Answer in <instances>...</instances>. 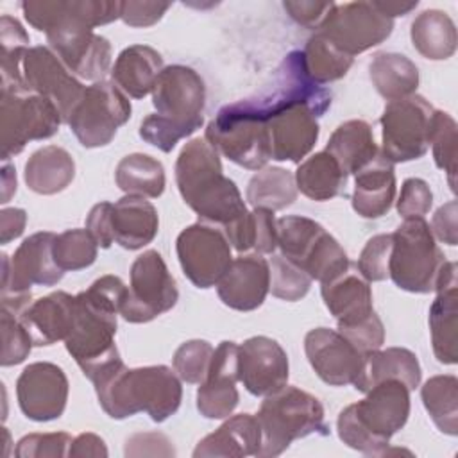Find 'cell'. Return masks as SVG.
Segmentation results:
<instances>
[{
    "label": "cell",
    "mask_w": 458,
    "mask_h": 458,
    "mask_svg": "<svg viewBox=\"0 0 458 458\" xmlns=\"http://www.w3.org/2000/svg\"><path fill=\"white\" fill-rule=\"evenodd\" d=\"M20 7L25 20L47 34L48 47L75 77L102 81L111 68V43L93 29L118 20L122 2L27 0Z\"/></svg>",
    "instance_id": "cell-1"
},
{
    "label": "cell",
    "mask_w": 458,
    "mask_h": 458,
    "mask_svg": "<svg viewBox=\"0 0 458 458\" xmlns=\"http://www.w3.org/2000/svg\"><path fill=\"white\" fill-rule=\"evenodd\" d=\"M127 292L118 276L107 274L75 295V320L64 347L88 379L120 358L114 344L116 315L122 311Z\"/></svg>",
    "instance_id": "cell-2"
},
{
    "label": "cell",
    "mask_w": 458,
    "mask_h": 458,
    "mask_svg": "<svg viewBox=\"0 0 458 458\" xmlns=\"http://www.w3.org/2000/svg\"><path fill=\"white\" fill-rule=\"evenodd\" d=\"M91 383L102 410L118 420L145 411L154 422H163L182 401L181 377L166 365L127 369L120 361Z\"/></svg>",
    "instance_id": "cell-3"
},
{
    "label": "cell",
    "mask_w": 458,
    "mask_h": 458,
    "mask_svg": "<svg viewBox=\"0 0 458 458\" xmlns=\"http://www.w3.org/2000/svg\"><path fill=\"white\" fill-rule=\"evenodd\" d=\"M175 184L200 220L227 227L247 213L233 179L224 175L220 154L206 138L190 140L175 161Z\"/></svg>",
    "instance_id": "cell-4"
},
{
    "label": "cell",
    "mask_w": 458,
    "mask_h": 458,
    "mask_svg": "<svg viewBox=\"0 0 458 458\" xmlns=\"http://www.w3.org/2000/svg\"><path fill=\"white\" fill-rule=\"evenodd\" d=\"M365 394V399L340 411L336 431L351 449L383 456L388 453L390 438L410 417V388L397 379H385Z\"/></svg>",
    "instance_id": "cell-5"
},
{
    "label": "cell",
    "mask_w": 458,
    "mask_h": 458,
    "mask_svg": "<svg viewBox=\"0 0 458 458\" xmlns=\"http://www.w3.org/2000/svg\"><path fill=\"white\" fill-rule=\"evenodd\" d=\"M256 417L261 428L259 458L279 456L297 438L329 435L320 401L306 390L290 385L265 395Z\"/></svg>",
    "instance_id": "cell-6"
},
{
    "label": "cell",
    "mask_w": 458,
    "mask_h": 458,
    "mask_svg": "<svg viewBox=\"0 0 458 458\" xmlns=\"http://www.w3.org/2000/svg\"><path fill=\"white\" fill-rule=\"evenodd\" d=\"M206 140L218 154L247 170H261L272 159L267 120L247 98L220 107L206 127Z\"/></svg>",
    "instance_id": "cell-7"
},
{
    "label": "cell",
    "mask_w": 458,
    "mask_h": 458,
    "mask_svg": "<svg viewBox=\"0 0 458 458\" xmlns=\"http://www.w3.org/2000/svg\"><path fill=\"white\" fill-rule=\"evenodd\" d=\"M388 277L404 292H435L440 270L447 261L424 216L404 218L392 233Z\"/></svg>",
    "instance_id": "cell-8"
},
{
    "label": "cell",
    "mask_w": 458,
    "mask_h": 458,
    "mask_svg": "<svg viewBox=\"0 0 458 458\" xmlns=\"http://www.w3.org/2000/svg\"><path fill=\"white\" fill-rule=\"evenodd\" d=\"M0 120L2 161L20 154L29 141L52 138L64 123L50 98L5 84L0 88Z\"/></svg>",
    "instance_id": "cell-9"
},
{
    "label": "cell",
    "mask_w": 458,
    "mask_h": 458,
    "mask_svg": "<svg viewBox=\"0 0 458 458\" xmlns=\"http://www.w3.org/2000/svg\"><path fill=\"white\" fill-rule=\"evenodd\" d=\"M435 107L422 95H410L390 100L379 123L381 154L390 163H406L422 157L428 152Z\"/></svg>",
    "instance_id": "cell-10"
},
{
    "label": "cell",
    "mask_w": 458,
    "mask_h": 458,
    "mask_svg": "<svg viewBox=\"0 0 458 458\" xmlns=\"http://www.w3.org/2000/svg\"><path fill=\"white\" fill-rule=\"evenodd\" d=\"M131 111L127 95L113 81L102 79L84 89L68 125L82 147L98 148L113 141L118 127L131 118Z\"/></svg>",
    "instance_id": "cell-11"
},
{
    "label": "cell",
    "mask_w": 458,
    "mask_h": 458,
    "mask_svg": "<svg viewBox=\"0 0 458 458\" xmlns=\"http://www.w3.org/2000/svg\"><path fill=\"white\" fill-rule=\"evenodd\" d=\"M179 299L174 276L163 256L148 249L131 265V284L120 315L131 324H145L170 311Z\"/></svg>",
    "instance_id": "cell-12"
},
{
    "label": "cell",
    "mask_w": 458,
    "mask_h": 458,
    "mask_svg": "<svg viewBox=\"0 0 458 458\" xmlns=\"http://www.w3.org/2000/svg\"><path fill=\"white\" fill-rule=\"evenodd\" d=\"M152 104L159 116L191 136L204 123L206 84L190 66H165L152 88Z\"/></svg>",
    "instance_id": "cell-13"
},
{
    "label": "cell",
    "mask_w": 458,
    "mask_h": 458,
    "mask_svg": "<svg viewBox=\"0 0 458 458\" xmlns=\"http://www.w3.org/2000/svg\"><path fill=\"white\" fill-rule=\"evenodd\" d=\"M394 30V20L381 14L374 2L335 4L317 30L340 52L354 57L381 45Z\"/></svg>",
    "instance_id": "cell-14"
},
{
    "label": "cell",
    "mask_w": 458,
    "mask_h": 458,
    "mask_svg": "<svg viewBox=\"0 0 458 458\" xmlns=\"http://www.w3.org/2000/svg\"><path fill=\"white\" fill-rule=\"evenodd\" d=\"M55 234L50 231H39L25 238L9 258L2 254V299L30 295V286H54L64 272L54 259Z\"/></svg>",
    "instance_id": "cell-15"
},
{
    "label": "cell",
    "mask_w": 458,
    "mask_h": 458,
    "mask_svg": "<svg viewBox=\"0 0 458 458\" xmlns=\"http://www.w3.org/2000/svg\"><path fill=\"white\" fill-rule=\"evenodd\" d=\"M175 252L184 276L197 288L216 286L233 261L225 233L204 222L191 224L179 233Z\"/></svg>",
    "instance_id": "cell-16"
},
{
    "label": "cell",
    "mask_w": 458,
    "mask_h": 458,
    "mask_svg": "<svg viewBox=\"0 0 458 458\" xmlns=\"http://www.w3.org/2000/svg\"><path fill=\"white\" fill-rule=\"evenodd\" d=\"M21 88L27 93L41 95L50 98L63 122L68 123V118L79 100L84 95L82 82L63 64V61L54 54L50 47H29L21 57Z\"/></svg>",
    "instance_id": "cell-17"
},
{
    "label": "cell",
    "mask_w": 458,
    "mask_h": 458,
    "mask_svg": "<svg viewBox=\"0 0 458 458\" xmlns=\"http://www.w3.org/2000/svg\"><path fill=\"white\" fill-rule=\"evenodd\" d=\"M68 377L50 361L27 365L16 379V397L21 413L36 422L55 420L63 415L68 401Z\"/></svg>",
    "instance_id": "cell-18"
},
{
    "label": "cell",
    "mask_w": 458,
    "mask_h": 458,
    "mask_svg": "<svg viewBox=\"0 0 458 458\" xmlns=\"http://www.w3.org/2000/svg\"><path fill=\"white\" fill-rule=\"evenodd\" d=\"M304 352L315 374L331 386L354 385L363 369V354L336 329L308 331Z\"/></svg>",
    "instance_id": "cell-19"
},
{
    "label": "cell",
    "mask_w": 458,
    "mask_h": 458,
    "mask_svg": "<svg viewBox=\"0 0 458 458\" xmlns=\"http://www.w3.org/2000/svg\"><path fill=\"white\" fill-rule=\"evenodd\" d=\"M288 356L284 349L268 336H252L238 345V376L245 390L265 397L288 383Z\"/></svg>",
    "instance_id": "cell-20"
},
{
    "label": "cell",
    "mask_w": 458,
    "mask_h": 458,
    "mask_svg": "<svg viewBox=\"0 0 458 458\" xmlns=\"http://www.w3.org/2000/svg\"><path fill=\"white\" fill-rule=\"evenodd\" d=\"M238 345L224 340L213 351L209 370L197 390V410L206 419H227L240 403Z\"/></svg>",
    "instance_id": "cell-21"
},
{
    "label": "cell",
    "mask_w": 458,
    "mask_h": 458,
    "mask_svg": "<svg viewBox=\"0 0 458 458\" xmlns=\"http://www.w3.org/2000/svg\"><path fill=\"white\" fill-rule=\"evenodd\" d=\"M270 292V265L261 254L234 258L216 283L220 301L238 311L258 310Z\"/></svg>",
    "instance_id": "cell-22"
},
{
    "label": "cell",
    "mask_w": 458,
    "mask_h": 458,
    "mask_svg": "<svg viewBox=\"0 0 458 458\" xmlns=\"http://www.w3.org/2000/svg\"><path fill=\"white\" fill-rule=\"evenodd\" d=\"M20 320L38 347L66 340L75 320V295L63 290L52 292L30 302L20 315Z\"/></svg>",
    "instance_id": "cell-23"
},
{
    "label": "cell",
    "mask_w": 458,
    "mask_h": 458,
    "mask_svg": "<svg viewBox=\"0 0 458 458\" xmlns=\"http://www.w3.org/2000/svg\"><path fill=\"white\" fill-rule=\"evenodd\" d=\"M395 200V174L381 152L354 174L352 209L363 218L386 215Z\"/></svg>",
    "instance_id": "cell-24"
},
{
    "label": "cell",
    "mask_w": 458,
    "mask_h": 458,
    "mask_svg": "<svg viewBox=\"0 0 458 458\" xmlns=\"http://www.w3.org/2000/svg\"><path fill=\"white\" fill-rule=\"evenodd\" d=\"M322 301L338 326H347L374 313L369 281L352 265L320 286Z\"/></svg>",
    "instance_id": "cell-25"
},
{
    "label": "cell",
    "mask_w": 458,
    "mask_h": 458,
    "mask_svg": "<svg viewBox=\"0 0 458 458\" xmlns=\"http://www.w3.org/2000/svg\"><path fill=\"white\" fill-rule=\"evenodd\" d=\"M261 447V428L256 415L238 413L227 417V420L204 437L195 451V458L204 456H224V458H243L258 456Z\"/></svg>",
    "instance_id": "cell-26"
},
{
    "label": "cell",
    "mask_w": 458,
    "mask_h": 458,
    "mask_svg": "<svg viewBox=\"0 0 458 458\" xmlns=\"http://www.w3.org/2000/svg\"><path fill=\"white\" fill-rule=\"evenodd\" d=\"M157 229V209L147 197L125 195L113 204V231L120 247L127 250L143 249L156 238Z\"/></svg>",
    "instance_id": "cell-27"
},
{
    "label": "cell",
    "mask_w": 458,
    "mask_h": 458,
    "mask_svg": "<svg viewBox=\"0 0 458 458\" xmlns=\"http://www.w3.org/2000/svg\"><path fill=\"white\" fill-rule=\"evenodd\" d=\"M420 363L410 349L386 347L376 349L363 356V369L360 377L354 381V388L360 392L370 390L376 383L385 379H397L410 390L420 385Z\"/></svg>",
    "instance_id": "cell-28"
},
{
    "label": "cell",
    "mask_w": 458,
    "mask_h": 458,
    "mask_svg": "<svg viewBox=\"0 0 458 458\" xmlns=\"http://www.w3.org/2000/svg\"><path fill=\"white\" fill-rule=\"evenodd\" d=\"M163 68V57L157 50L148 45H131L118 54L111 68V77L125 95L143 98L152 93Z\"/></svg>",
    "instance_id": "cell-29"
},
{
    "label": "cell",
    "mask_w": 458,
    "mask_h": 458,
    "mask_svg": "<svg viewBox=\"0 0 458 458\" xmlns=\"http://www.w3.org/2000/svg\"><path fill=\"white\" fill-rule=\"evenodd\" d=\"M25 184L39 195H55L66 190L75 177L72 154L57 145L38 148L25 163Z\"/></svg>",
    "instance_id": "cell-30"
},
{
    "label": "cell",
    "mask_w": 458,
    "mask_h": 458,
    "mask_svg": "<svg viewBox=\"0 0 458 458\" xmlns=\"http://www.w3.org/2000/svg\"><path fill=\"white\" fill-rule=\"evenodd\" d=\"M326 152L336 159L347 175H354L379 154V148L374 141L372 127L365 120L354 118L335 129L327 140Z\"/></svg>",
    "instance_id": "cell-31"
},
{
    "label": "cell",
    "mask_w": 458,
    "mask_h": 458,
    "mask_svg": "<svg viewBox=\"0 0 458 458\" xmlns=\"http://www.w3.org/2000/svg\"><path fill=\"white\" fill-rule=\"evenodd\" d=\"M415 50L431 61L449 59L456 52V27L447 13L428 9L415 16L410 29Z\"/></svg>",
    "instance_id": "cell-32"
},
{
    "label": "cell",
    "mask_w": 458,
    "mask_h": 458,
    "mask_svg": "<svg viewBox=\"0 0 458 458\" xmlns=\"http://www.w3.org/2000/svg\"><path fill=\"white\" fill-rule=\"evenodd\" d=\"M369 75L376 91L388 102L413 95L419 86L415 63L397 52H377L369 64Z\"/></svg>",
    "instance_id": "cell-33"
},
{
    "label": "cell",
    "mask_w": 458,
    "mask_h": 458,
    "mask_svg": "<svg viewBox=\"0 0 458 458\" xmlns=\"http://www.w3.org/2000/svg\"><path fill=\"white\" fill-rule=\"evenodd\" d=\"M297 190L311 200H329L338 197L347 182V174L326 150L310 156L295 170Z\"/></svg>",
    "instance_id": "cell-34"
},
{
    "label": "cell",
    "mask_w": 458,
    "mask_h": 458,
    "mask_svg": "<svg viewBox=\"0 0 458 458\" xmlns=\"http://www.w3.org/2000/svg\"><path fill=\"white\" fill-rule=\"evenodd\" d=\"M458 284L437 290L429 308V333L435 358L444 365L458 361L456 352V317H458Z\"/></svg>",
    "instance_id": "cell-35"
},
{
    "label": "cell",
    "mask_w": 458,
    "mask_h": 458,
    "mask_svg": "<svg viewBox=\"0 0 458 458\" xmlns=\"http://www.w3.org/2000/svg\"><path fill=\"white\" fill-rule=\"evenodd\" d=\"M114 181L127 195H141L148 199L161 197L166 184L163 163L140 152L120 159L114 170Z\"/></svg>",
    "instance_id": "cell-36"
},
{
    "label": "cell",
    "mask_w": 458,
    "mask_h": 458,
    "mask_svg": "<svg viewBox=\"0 0 458 458\" xmlns=\"http://www.w3.org/2000/svg\"><path fill=\"white\" fill-rule=\"evenodd\" d=\"M297 184L292 172L281 166H263L247 184V200L252 208L279 211L297 200Z\"/></svg>",
    "instance_id": "cell-37"
},
{
    "label": "cell",
    "mask_w": 458,
    "mask_h": 458,
    "mask_svg": "<svg viewBox=\"0 0 458 458\" xmlns=\"http://www.w3.org/2000/svg\"><path fill=\"white\" fill-rule=\"evenodd\" d=\"M420 399L435 426L451 437L458 435V379L453 374L429 377L420 388Z\"/></svg>",
    "instance_id": "cell-38"
},
{
    "label": "cell",
    "mask_w": 458,
    "mask_h": 458,
    "mask_svg": "<svg viewBox=\"0 0 458 458\" xmlns=\"http://www.w3.org/2000/svg\"><path fill=\"white\" fill-rule=\"evenodd\" d=\"M276 229H277V247L281 254L286 259L299 265L301 268L304 267L318 238L326 233V229L318 222L308 216H299V215H286L277 218Z\"/></svg>",
    "instance_id": "cell-39"
},
{
    "label": "cell",
    "mask_w": 458,
    "mask_h": 458,
    "mask_svg": "<svg viewBox=\"0 0 458 458\" xmlns=\"http://www.w3.org/2000/svg\"><path fill=\"white\" fill-rule=\"evenodd\" d=\"M301 52H302L306 72L317 84L338 81L352 66V57L340 52L318 32H315L306 41Z\"/></svg>",
    "instance_id": "cell-40"
},
{
    "label": "cell",
    "mask_w": 458,
    "mask_h": 458,
    "mask_svg": "<svg viewBox=\"0 0 458 458\" xmlns=\"http://www.w3.org/2000/svg\"><path fill=\"white\" fill-rule=\"evenodd\" d=\"M29 41L30 39L23 29V25L9 14H2V18H0L2 84L23 89L20 64H21V57H23L25 50L29 48Z\"/></svg>",
    "instance_id": "cell-41"
},
{
    "label": "cell",
    "mask_w": 458,
    "mask_h": 458,
    "mask_svg": "<svg viewBox=\"0 0 458 458\" xmlns=\"http://www.w3.org/2000/svg\"><path fill=\"white\" fill-rule=\"evenodd\" d=\"M52 252L57 267L63 272H75L95 263L98 245L88 229H68L55 234Z\"/></svg>",
    "instance_id": "cell-42"
},
{
    "label": "cell",
    "mask_w": 458,
    "mask_h": 458,
    "mask_svg": "<svg viewBox=\"0 0 458 458\" xmlns=\"http://www.w3.org/2000/svg\"><path fill=\"white\" fill-rule=\"evenodd\" d=\"M429 145L433 148L435 165L447 174L451 190H456V122L445 113L435 109Z\"/></svg>",
    "instance_id": "cell-43"
},
{
    "label": "cell",
    "mask_w": 458,
    "mask_h": 458,
    "mask_svg": "<svg viewBox=\"0 0 458 458\" xmlns=\"http://www.w3.org/2000/svg\"><path fill=\"white\" fill-rule=\"evenodd\" d=\"M270 292L274 297L295 302L301 301L311 286V277L283 254H274L270 259Z\"/></svg>",
    "instance_id": "cell-44"
},
{
    "label": "cell",
    "mask_w": 458,
    "mask_h": 458,
    "mask_svg": "<svg viewBox=\"0 0 458 458\" xmlns=\"http://www.w3.org/2000/svg\"><path fill=\"white\" fill-rule=\"evenodd\" d=\"M213 351V345L206 340H188L181 344L172 358L174 370L181 381L200 385L209 370Z\"/></svg>",
    "instance_id": "cell-45"
},
{
    "label": "cell",
    "mask_w": 458,
    "mask_h": 458,
    "mask_svg": "<svg viewBox=\"0 0 458 458\" xmlns=\"http://www.w3.org/2000/svg\"><path fill=\"white\" fill-rule=\"evenodd\" d=\"M2 327V367H13L23 363L34 345L30 333L21 324V320L7 311H0Z\"/></svg>",
    "instance_id": "cell-46"
},
{
    "label": "cell",
    "mask_w": 458,
    "mask_h": 458,
    "mask_svg": "<svg viewBox=\"0 0 458 458\" xmlns=\"http://www.w3.org/2000/svg\"><path fill=\"white\" fill-rule=\"evenodd\" d=\"M392 243V234H376L365 243L356 268L369 283L385 281L388 277Z\"/></svg>",
    "instance_id": "cell-47"
},
{
    "label": "cell",
    "mask_w": 458,
    "mask_h": 458,
    "mask_svg": "<svg viewBox=\"0 0 458 458\" xmlns=\"http://www.w3.org/2000/svg\"><path fill=\"white\" fill-rule=\"evenodd\" d=\"M73 438L64 433H30L18 440L14 456L18 458H59L68 456Z\"/></svg>",
    "instance_id": "cell-48"
},
{
    "label": "cell",
    "mask_w": 458,
    "mask_h": 458,
    "mask_svg": "<svg viewBox=\"0 0 458 458\" xmlns=\"http://www.w3.org/2000/svg\"><path fill=\"white\" fill-rule=\"evenodd\" d=\"M336 331L342 333L363 356L367 352L381 349V345L385 344V327L376 311L360 322L338 326Z\"/></svg>",
    "instance_id": "cell-49"
},
{
    "label": "cell",
    "mask_w": 458,
    "mask_h": 458,
    "mask_svg": "<svg viewBox=\"0 0 458 458\" xmlns=\"http://www.w3.org/2000/svg\"><path fill=\"white\" fill-rule=\"evenodd\" d=\"M433 204V193L429 184L419 177L404 179L397 199V213L403 218L424 216Z\"/></svg>",
    "instance_id": "cell-50"
},
{
    "label": "cell",
    "mask_w": 458,
    "mask_h": 458,
    "mask_svg": "<svg viewBox=\"0 0 458 458\" xmlns=\"http://www.w3.org/2000/svg\"><path fill=\"white\" fill-rule=\"evenodd\" d=\"M252 218V250L256 254H274L277 249V229L274 211L267 208H254Z\"/></svg>",
    "instance_id": "cell-51"
},
{
    "label": "cell",
    "mask_w": 458,
    "mask_h": 458,
    "mask_svg": "<svg viewBox=\"0 0 458 458\" xmlns=\"http://www.w3.org/2000/svg\"><path fill=\"white\" fill-rule=\"evenodd\" d=\"M284 11L299 25L318 30L326 16L335 7V2H315V0H286L283 2Z\"/></svg>",
    "instance_id": "cell-52"
},
{
    "label": "cell",
    "mask_w": 458,
    "mask_h": 458,
    "mask_svg": "<svg viewBox=\"0 0 458 458\" xmlns=\"http://www.w3.org/2000/svg\"><path fill=\"white\" fill-rule=\"evenodd\" d=\"M125 456H172L175 454L166 435L157 431L136 433L125 442Z\"/></svg>",
    "instance_id": "cell-53"
},
{
    "label": "cell",
    "mask_w": 458,
    "mask_h": 458,
    "mask_svg": "<svg viewBox=\"0 0 458 458\" xmlns=\"http://www.w3.org/2000/svg\"><path fill=\"white\" fill-rule=\"evenodd\" d=\"M170 9V4L161 2H122L120 20L129 27H150L157 23L163 14Z\"/></svg>",
    "instance_id": "cell-54"
},
{
    "label": "cell",
    "mask_w": 458,
    "mask_h": 458,
    "mask_svg": "<svg viewBox=\"0 0 458 458\" xmlns=\"http://www.w3.org/2000/svg\"><path fill=\"white\" fill-rule=\"evenodd\" d=\"M86 229L93 236L98 247L109 249L114 243L113 204L111 202L95 204L86 216Z\"/></svg>",
    "instance_id": "cell-55"
},
{
    "label": "cell",
    "mask_w": 458,
    "mask_h": 458,
    "mask_svg": "<svg viewBox=\"0 0 458 458\" xmlns=\"http://www.w3.org/2000/svg\"><path fill=\"white\" fill-rule=\"evenodd\" d=\"M456 215H458L456 200H449L435 211V215L431 218V227H429L437 240H440L442 243H447L451 247H454L458 243Z\"/></svg>",
    "instance_id": "cell-56"
},
{
    "label": "cell",
    "mask_w": 458,
    "mask_h": 458,
    "mask_svg": "<svg viewBox=\"0 0 458 458\" xmlns=\"http://www.w3.org/2000/svg\"><path fill=\"white\" fill-rule=\"evenodd\" d=\"M27 224V213L21 208H4L0 211V242L2 245L21 236Z\"/></svg>",
    "instance_id": "cell-57"
},
{
    "label": "cell",
    "mask_w": 458,
    "mask_h": 458,
    "mask_svg": "<svg viewBox=\"0 0 458 458\" xmlns=\"http://www.w3.org/2000/svg\"><path fill=\"white\" fill-rule=\"evenodd\" d=\"M68 456H95V458H106L107 456V447L106 442L95 435V433H81L79 437L73 438L70 445Z\"/></svg>",
    "instance_id": "cell-58"
},
{
    "label": "cell",
    "mask_w": 458,
    "mask_h": 458,
    "mask_svg": "<svg viewBox=\"0 0 458 458\" xmlns=\"http://www.w3.org/2000/svg\"><path fill=\"white\" fill-rule=\"evenodd\" d=\"M374 5L381 14L394 20L395 16H404V14L411 13L419 5V2L417 0L415 2H388L386 0V2H374Z\"/></svg>",
    "instance_id": "cell-59"
},
{
    "label": "cell",
    "mask_w": 458,
    "mask_h": 458,
    "mask_svg": "<svg viewBox=\"0 0 458 458\" xmlns=\"http://www.w3.org/2000/svg\"><path fill=\"white\" fill-rule=\"evenodd\" d=\"M16 193V172L14 166L4 161L2 166V204L9 202V199Z\"/></svg>",
    "instance_id": "cell-60"
}]
</instances>
